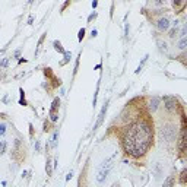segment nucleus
Here are the masks:
<instances>
[{"instance_id": "1", "label": "nucleus", "mask_w": 187, "mask_h": 187, "mask_svg": "<svg viewBox=\"0 0 187 187\" xmlns=\"http://www.w3.org/2000/svg\"><path fill=\"white\" fill-rule=\"evenodd\" d=\"M154 143V127L148 118L130 123L121 132V146L127 155L139 158L149 151Z\"/></svg>"}, {"instance_id": "8", "label": "nucleus", "mask_w": 187, "mask_h": 187, "mask_svg": "<svg viewBox=\"0 0 187 187\" xmlns=\"http://www.w3.org/2000/svg\"><path fill=\"white\" fill-rule=\"evenodd\" d=\"M160 101H161L160 97H152V99H151V102H149V110L152 111V113H155V111L158 110V105H160Z\"/></svg>"}, {"instance_id": "17", "label": "nucleus", "mask_w": 187, "mask_h": 187, "mask_svg": "<svg viewBox=\"0 0 187 187\" xmlns=\"http://www.w3.org/2000/svg\"><path fill=\"white\" fill-rule=\"evenodd\" d=\"M172 6H174V9H176V7H180V12H183V9H184L186 3H184V2H178V0H174V2H172ZM180 12H178V13H180Z\"/></svg>"}, {"instance_id": "36", "label": "nucleus", "mask_w": 187, "mask_h": 187, "mask_svg": "<svg viewBox=\"0 0 187 187\" xmlns=\"http://www.w3.org/2000/svg\"><path fill=\"white\" fill-rule=\"evenodd\" d=\"M97 34H98V31H97V29H92V32H91V35H92V38H94V37H97Z\"/></svg>"}, {"instance_id": "27", "label": "nucleus", "mask_w": 187, "mask_h": 187, "mask_svg": "<svg viewBox=\"0 0 187 187\" xmlns=\"http://www.w3.org/2000/svg\"><path fill=\"white\" fill-rule=\"evenodd\" d=\"M6 133V124L3 123V124H0V136H5Z\"/></svg>"}, {"instance_id": "29", "label": "nucleus", "mask_w": 187, "mask_h": 187, "mask_svg": "<svg viewBox=\"0 0 187 187\" xmlns=\"http://www.w3.org/2000/svg\"><path fill=\"white\" fill-rule=\"evenodd\" d=\"M129 29H130V27H129V23H126V28H124V38H129Z\"/></svg>"}, {"instance_id": "2", "label": "nucleus", "mask_w": 187, "mask_h": 187, "mask_svg": "<svg viewBox=\"0 0 187 187\" xmlns=\"http://www.w3.org/2000/svg\"><path fill=\"white\" fill-rule=\"evenodd\" d=\"M161 138L164 139L165 142H174L177 139V127L174 124H164L161 127Z\"/></svg>"}, {"instance_id": "22", "label": "nucleus", "mask_w": 187, "mask_h": 187, "mask_svg": "<svg viewBox=\"0 0 187 187\" xmlns=\"http://www.w3.org/2000/svg\"><path fill=\"white\" fill-rule=\"evenodd\" d=\"M83 37H85V28H81L79 32H77V39H79V43H82Z\"/></svg>"}, {"instance_id": "32", "label": "nucleus", "mask_w": 187, "mask_h": 187, "mask_svg": "<svg viewBox=\"0 0 187 187\" xmlns=\"http://www.w3.org/2000/svg\"><path fill=\"white\" fill-rule=\"evenodd\" d=\"M45 35H47V34H43V35H41V38H39V41H38V47H39V45H41V44H43V41H44Z\"/></svg>"}, {"instance_id": "39", "label": "nucleus", "mask_w": 187, "mask_h": 187, "mask_svg": "<svg viewBox=\"0 0 187 187\" xmlns=\"http://www.w3.org/2000/svg\"><path fill=\"white\" fill-rule=\"evenodd\" d=\"M32 21H34V16H29V18H28V23H29V25L32 23Z\"/></svg>"}, {"instance_id": "21", "label": "nucleus", "mask_w": 187, "mask_h": 187, "mask_svg": "<svg viewBox=\"0 0 187 187\" xmlns=\"http://www.w3.org/2000/svg\"><path fill=\"white\" fill-rule=\"evenodd\" d=\"M186 47H187V38L184 37V38L180 39V43H178V48H180V50H186Z\"/></svg>"}, {"instance_id": "31", "label": "nucleus", "mask_w": 187, "mask_h": 187, "mask_svg": "<svg viewBox=\"0 0 187 187\" xmlns=\"http://www.w3.org/2000/svg\"><path fill=\"white\" fill-rule=\"evenodd\" d=\"M43 130H44V132H48L50 130V123L48 121H44V129H43Z\"/></svg>"}, {"instance_id": "20", "label": "nucleus", "mask_w": 187, "mask_h": 187, "mask_svg": "<svg viewBox=\"0 0 187 187\" xmlns=\"http://www.w3.org/2000/svg\"><path fill=\"white\" fill-rule=\"evenodd\" d=\"M57 139H59V130H56L54 135H53V138H51V148H56V145H57Z\"/></svg>"}, {"instance_id": "40", "label": "nucleus", "mask_w": 187, "mask_h": 187, "mask_svg": "<svg viewBox=\"0 0 187 187\" xmlns=\"http://www.w3.org/2000/svg\"><path fill=\"white\" fill-rule=\"evenodd\" d=\"M21 63H27V59H19V64Z\"/></svg>"}, {"instance_id": "14", "label": "nucleus", "mask_w": 187, "mask_h": 187, "mask_svg": "<svg viewBox=\"0 0 187 187\" xmlns=\"http://www.w3.org/2000/svg\"><path fill=\"white\" fill-rule=\"evenodd\" d=\"M162 187H174V176H168L165 178Z\"/></svg>"}, {"instance_id": "9", "label": "nucleus", "mask_w": 187, "mask_h": 187, "mask_svg": "<svg viewBox=\"0 0 187 187\" xmlns=\"http://www.w3.org/2000/svg\"><path fill=\"white\" fill-rule=\"evenodd\" d=\"M154 176L156 180H160L161 176H162V167H161L160 162H156V164L154 165Z\"/></svg>"}, {"instance_id": "5", "label": "nucleus", "mask_w": 187, "mask_h": 187, "mask_svg": "<svg viewBox=\"0 0 187 187\" xmlns=\"http://www.w3.org/2000/svg\"><path fill=\"white\" fill-rule=\"evenodd\" d=\"M171 27V22L168 18H160L158 19V22H156V28L160 29V31H168Z\"/></svg>"}, {"instance_id": "19", "label": "nucleus", "mask_w": 187, "mask_h": 187, "mask_svg": "<svg viewBox=\"0 0 187 187\" xmlns=\"http://www.w3.org/2000/svg\"><path fill=\"white\" fill-rule=\"evenodd\" d=\"M19 94H21V98H19V105H27V99H25V91L21 88V89H19Z\"/></svg>"}, {"instance_id": "43", "label": "nucleus", "mask_w": 187, "mask_h": 187, "mask_svg": "<svg viewBox=\"0 0 187 187\" xmlns=\"http://www.w3.org/2000/svg\"><path fill=\"white\" fill-rule=\"evenodd\" d=\"M0 77H2V73H0Z\"/></svg>"}, {"instance_id": "42", "label": "nucleus", "mask_w": 187, "mask_h": 187, "mask_svg": "<svg viewBox=\"0 0 187 187\" xmlns=\"http://www.w3.org/2000/svg\"><path fill=\"white\" fill-rule=\"evenodd\" d=\"M113 187H117V184H113Z\"/></svg>"}, {"instance_id": "3", "label": "nucleus", "mask_w": 187, "mask_h": 187, "mask_svg": "<svg viewBox=\"0 0 187 187\" xmlns=\"http://www.w3.org/2000/svg\"><path fill=\"white\" fill-rule=\"evenodd\" d=\"M162 101H164V107L168 113H176L177 108H178V101H177L176 97L172 95H164L162 97Z\"/></svg>"}, {"instance_id": "38", "label": "nucleus", "mask_w": 187, "mask_h": 187, "mask_svg": "<svg viewBox=\"0 0 187 187\" xmlns=\"http://www.w3.org/2000/svg\"><path fill=\"white\" fill-rule=\"evenodd\" d=\"M72 176H73V172H72V171H70V172L67 174V177H66V180H67V181H69V180H70V178H72Z\"/></svg>"}, {"instance_id": "10", "label": "nucleus", "mask_w": 187, "mask_h": 187, "mask_svg": "<svg viewBox=\"0 0 187 187\" xmlns=\"http://www.w3.org/2000/svg\"><path fill=\"white\" fill-rule=\"evenodd\" d=\"M59 107H60V98H54L50 107V113H59Z\"/></svg>"}, {"instance_id": "13", "label": "nucleus", "mask_w": 187, "mask_h": 187, "mask_svg": "<svg viewBox=\"0 0 187 187\" xmlns=\"http://www.w3.org/2000/svg\"><path fill=\"white\" fill-rule=\"evenodd\" d=\"M53 170H54V167H53V161L50 160H47V162H45V172H47V176H51L53 174Z\"/></svg>"}, {"instance_id": "6", "label": "nucleus", "mask_w": 187, "mask_h": 187, "mask_svg": "<svg viewBox=\"0 0 187 187\" xmlns=\"http://www.w3.org/2000/svg\"><path fill=\"white\" fill-rule=\"evenodd\" d=\"M110 170L111 168H101V167H99V171H98V174H97V181H98L99 184L107 180V177L110 174Z\"/></svg>"}, {"instance_id": "25", "label": "nucleus", "mask_w": 187, "mask_h": 187, "mask_svg": "<svg viewBox=\"0 0 187 187\" xmlns=\"http://www.w3.org/2000/svg\"><path fill=\"white\" fill-rule=\"evenodd\" d=\"M6 146L7 145H6L5 140H0V155H3L6 152Z\"/></svg>"}, {"instance_id": "15", "label": "nucleus", "mask_w": 187, "mask_h": 187, "mask_svg": "<svg viewBox=\"0 0 187 187\" xmlns=\"http://www.w3.org/2000/svg\"><path fill=\"white\" fill-rule=\"evenodd\" d=\"M64 59H63V60L60 61V66H64V64H67V63H69V61H70V59H72V53L70 51H64Z\"/></svg>"}, {"instance_id": "11", "label": "nucleus", "mask_w": 187, "mask_h": 187, "mask_svg": "<svg viewBox=\"0 0 187 187\" xmlns=\"http://www.w3.org/2000/svg\"><path fill=\"white\" fill-rule=\"evenodd\" d=\"M178 23H180L178 21H176V22L172 23V28H171L170 32H168V37H170V38H174L177 35V32H178Z\"/></svg>"}, {"instance_id": "33", "label": "nucleus", "mask_w": 187, "mask_h": 187, "mask_svg": "<svg viewBox=\"0 0 187 187\" xmlns=\"http://www.w3.org/2000/svg\"><path fill=\"white\" fill-rule=\"evenodd\" d=\"M91 6H92V9H95V7L98 6V2H97V0H94L92 3H91Z\"/></svg>"}, {"instance_id": "30", "label": "nucleus", "mask_w": 187, "mask_h": 187, "mask_svg": "<svg viewBox=\"0 0 187 187\" xmlns=\"http://www.w3.org/2000/svg\"><path fill=\"white\" fill-rule=\"evenodd\" d=\"M35 151H37V152L41 151V143H39V140H35Z\"/></svg>"}, {"instance_id": "12", "label": "nucleus", "mask_w": 187, "mask_h": 187, "mask_svg": "<svg viewBox=\"0 0 187 187\" xmlns=\"http://www.w3.org/2000/svg\"><path fill=\"white\" fill-rule=\"evenodd\" d=\"M53 47H54L56 51H59V53H61V54H64V51H66V50L63 48V45H61V43L59 41V39H54V41H53Z\"/></svg>"}, {"instance_id": "34", "label": "nucleus", "mask_w": 187, "mask_h": 187, "mask_svg": "<svg viewBox=\"0 0 187 187\" xmlns=\"http://www.w3.org/2000/svg\"><path fill=\"white\" fill-rule=\"evenodd\" d=\"M29 133H31V136L34 135V126L31 124V123H29Z\"/></svg>"}, {"instance_id": "18", "label": "nucleus", "mask_w": 187, "mask_h": 187, "mask_svg": "<svg viewBox=\"0 0 187 187\" xmlns=\"http://www.w3.org/2000/svg\"><path fill=\"white\" fill-rule=\"evenodd\" d=\"M186 181H187V168H183L181 174H180V183L186 184Z\"/></svg>"}, {"instance_id": "16", "label": "nucleus", "mask_w": 187, "mask_h": 187, "mask_svg": "<svg viewBox=\"0 0 187 187\" xmlns=\"http://www.w3.org/2000/svg\"><path fill=\"white\" fill-rule=\"evenodd\" d=\"M148 57H149V56L146 54V56H145V57H143V59H142V61H140V63H139L138 69H136V70H135V73H136V75H139V73H140V70H142V67L145 66V63H146V60H148Z\"/></svg>"}, {"instance_id": "41", "label": "nucleus", "mask_w": 187, "mask_h": 187, "mask_svg": "<svg viewBox=\"0 0 187 187\" xmlns=\"http://www.w3.org/2000/svg\"><path fill=\"white\" fill-rule=\"evenodd\" d=\"M7 101H9V98H7V95H6L5 98H3V102H5V104H6V102H7Z\"/></svg>"}, {"instance_id": "24", "label": "nucleus", "mask_w": 187, "mask_h": 187, "mask_svg": "<svg viewBox=\"0 0 187 187\" xmlns=\"http://www.w3.org/2000/svg\"><path fill=\"white\" fill-rule=\"evenodd\" d=\"M158 45H160V50H161V51H164V53H167V51H168V47H167V43H162V41H158Z\"/></svg>"}, {"instance_id": "7", "label": "nucleus", "mask_w": 187, "mask_h": 187, "mask_svg": "<svg viewBox=\"0 0 187 187\" xmlns=\"http://www.w3.org/2000/svg\"><path fill=\"white\" fill-rule=\"evenodd\" d=\"M186 130L181 129V133H180V140H178V149H180V154H184L186 152Z\"/></svg>"}, {"instance_id": "35", "label": "nucleus", "mask_w": 187, "mask_h": 187, "mask_svg": "<svg viewBox=\"0 0 187 187\" xmlns=\"http://www.w3.org/2000/svg\"><path fill=\"white\" fill-rule=\"evenodd\" d=\"M19 56H21V50H16V51H15V57L19 59Z\"/></svg>"}, {"instance_id": "28", "label": "nucleus", "mask_w": 187, "mask_h": 187, "mask_svg": "<svg viewBox=\"0 0 187 187\" xmlns=\"http://www.w3.org/2000/svg\"><path fill=\"white\" fill-rule=\"evenodd\" d=\"M97 16H98V13H97V12H94V13H91V15L88 16V22H92V21H94V19H95Z\"/></svg>"}, {"instance_id": "37", "label": "nucleus", "mask_w": 187, "mask_h": 187, "mask_svg": "<svg viewBox=\"0 0 187 187\" xmlns=\"http://www.w3.org/2000/svg\"><path fill=\"white\" fill-rule=\"evenodd\" d=\"M69 5H70V2H66V3L63 5V7H61V10H64V9H66V7H67Z\"/></svg>"}, {"instance_id": "4", "label": "nucleus", "mask_w": 187, "mask_h": 187, "mask_svg": "<svg viewBox=\"0 0 187 187\" xmlns=\"http://www.w3.org/2000/svg\"><path fill=\"white\" fill-rule=\"evenodd\" d=\"M107 110H108V101H105L104 105H102V108H101V111H99L98 118H97L95 124H94V132H95V130H98L99 127H101V124L104 123V118H105V114H107Z\"/></svg>"}, {"instance_id": "26", "label": "nucleus", "mask_w": 187, "mask_h": 187, "mask_svg": "<svg viewBox=\"0 0 187 187\" xmlns=\"http://www.w3.org/2000/svg\"><path fill=\"white\" fill-rule=\"evenodd\" d=\"M7 64H9V59L7 57H5L3 60L0 61V67H7Z\"/></svg>"}, {"instance_id": "23", "label": "nucleus", "mask_w": 187, "mask_h": 187, "mask_svg": "<svg viewBox=\"0 0 187 187\" xmlns=\"http://www.w3.org/2000/svg\"><path fill=\"white\" fill-rule=\"evenodd\" d=\"M44 75H45V77H48V79H51V77L54 76V73H53V70H51L50 67L44 69Z\"/></svg>"}]
</instances>
